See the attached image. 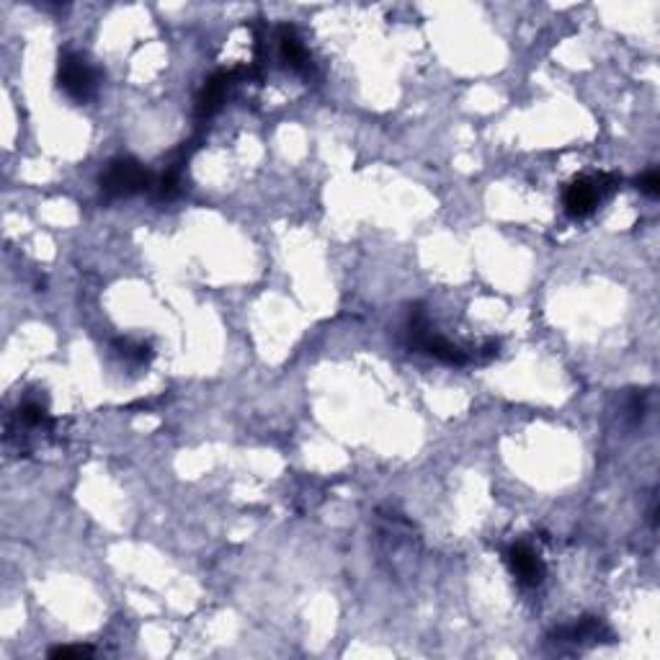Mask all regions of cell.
Returning <instances> with one entry per match:
<instances>
[{
    "instance_id": "cell-11",
    "label": "cell",
    "mask_w": 660,
    "mask_h": 660,
    "mask_svg": "<svg viewBox=\"0 0 660 660\" xmlns=\"http://www.w3.org/2000/svg\"><path fill=\"white\" fill-rule=\"evenodd\" d=\"M627 416L632 418V423H640L645 416V392H635L630 400H627Z\"/></svg>"
},
{
    "instance_id": "cell-7",
    "label": "cell",
    "mask_w": 660,
    "mask_h": 660,
    "mask_svg": "<svg viewBox=\"0 0 660 660\" xmlns=\"http://www.w3.org/2000/svg\"><path fill=\"white\" fill-rule=\"evenodd\" d=\"M276 42H279V55H282L284 65L289 70L300 75H310L312 73V60L310 52L302 44L300 34L294 31V26H279L276 31Z\"/></svg>"
},
{
    "instance_id": "cell-6",
    "label": "cell",
    "mask_w": 660,
    "mask_h": 660,
    "mask_svg": "<svg viewBox=\"0 0 660 660\" xmlns=\"http://www.w3.org/2000/svg\"><path fill=\"white\" fill-rule=\"evenodd\" d=\"M612 630L606 627L601 619L596 617H583L581 622L570 624V627H563V630H557L555 635L550 637L552 642L557 645H573V648H588V645H599L604 640H612Z\"/></svg>"
},
{
    "instance_id": "cell-3",
    "label": "cell",
    "mask_w": 660,
    "mask_h": 660,
    "mask_svg": "<svg viewBox=\"0 0 660 660\" xmlns=\"http://www.w3.org/2000/svg\"><path fill=\"white\" fill-rule=\"evenodd\" d=\"M57 88L75 104H88L98 91V70L78 52H65L57 65Z\"/></svg>"
},
{
    "instance_id": "cell-8",
    "label": "cell",
    "mask_w": 660,
    "mask_h": 660,
    "mask_svg": "<svg viewBox=\"0 0 660 660\" xmlns=\"http://www.w3.org/2000/svg\"><path fill=\"white\" fill-rule=\"evenodd\" d=\"M114 351H117L119 359L129 361V364H147V361L153 359V349L147 343L135 341V338H117Z\"/></svg>"
},
{
    "instance_id": "cell-5",
    "label": "cell",
    "mask_w": 660,
    "mask_h": 660,
    "mask_svg": "<svg viewBox=\"0 0 660 660\" xmlns=\"http://www.w3.org/2000/svg\"><path fill=\"white\" fill-rule=\"evenodd\" d=\"M243 70H233V73H214L212 78L204 83V88L196 96V122H209V119L222 109L225 104L227 93H230V86H233V80L240 78Z\"/></svg>"
},
{
    "instance_id": "cell-1",
    "label": "cell",
    "mask_w": 660,
    "mask_h": 660,
    "mask_svg": "<svg viewBox=\"0 0 660 660\" xmlns=\"http://www.w3.org/2000/svg\"><path fill=\"white\" fill-rule=\"evenodd\" d=\"M153 184L155 181L150 171L135 158L111 160L98 178L104 199H124V196H135L140 191H153Z\"/></svg>"
},
{
    "instance_id": "cell-10",
    "label": "cell",
    "mask_w": 660,
    "mask_h": 660,
    "mask_svg": "<svg viewBox=\"0 0 660 660\" xmlns=\"http://www.w3.org/2000/svg\"><path fill=\"white\" fill-rule=\"evenodd\" d=\"M637 189L645 196H650V199H655L660 194V176L655 171H648L645 176L637 178Z\"/></svg>"
},
{
    "instance_id": "cell-4",
    "label": "cell",
    "mask_w": 660,
    "mask_h": 660,
    "mask_svg": "<svg viewBox=\"0 0 660 660\" xmlns=\"http://www.w3.org/2000/svg\"><path fill=\"white\" fill-rule=\"evenodd\" d=\"M506 563L508 568H511V573H514L516 581H519L524 588L542 586L547 568H544L542 557H539V552L534 550L532 544L526 542L511 544L506 552Z\"/></svg>"
},
{
    "instance_id": "cell-9",
    "label": "cell",
    "mask_w": 660,
    "mask_h": 660,
    "mask_svg": "<svg viewBox=\"0 0 660 660\" xmlns=\"http://www.w3.org/2000/svg\"><path fill=\"white\" fill-rule=\"evenodd\" d=\"M49 655L52 658H86V655H93V648H88V645H62V648H52L49 650Z\"/></svg>"
},
{
    "instance_id": "cell-2",
    "label": "cell",
    "mask_w": 660,
    "mask_h": 660,
    "mask_svg": "<svg viewBox=\"0 0 660 660\" xmlns=\"http://www.w3.org/2000/svg\"><path fill=\"white\" fill-rule=\"evenodd\" d=\"M619 178L601 173V176H583L575 178L573 184L565 189L563 207L573 220H583L588 214H593L609 196L617 191Z\"/></svg>"
}]
</instances>
